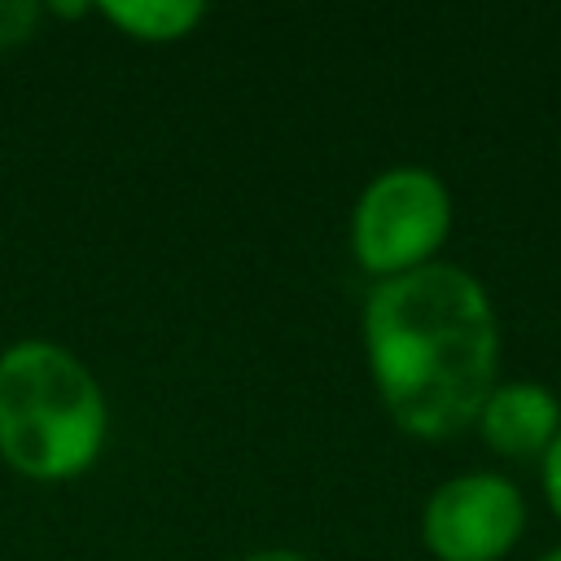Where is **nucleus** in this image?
<instances>
[{
    "label": "nucleus",
    "mask_w": 561,
    "mask_h": 561,
    "mask_svg": "<svg viewBox=\"0 0 561 561\" xmlns=\"http://www.w3.org/2000/svg\"><path fill=\"white\" fill-rule=\"evenodd\" d=\"M535 561H561V543H557V548H548V552H543V557H535Z\"/></svg>",
    "instance_id": "9d476101"
},
{
    "label": "nucleus",
    "mask_w": 561,
    "mask_h": 561,
    "mask_svg": "<svg viewBox=\"0 0 561 561\" xmlns=\"http://www.w3.org/2000/svg\"><path fill=\"white\" fill-rule=\"evenodd\" d=\"M364 359L386 416L425 443L473 430L500 381V316L460 263L377 280L364 298Z\"/></svg>",
    "instance_id": "f257e3e1"
},
{
    "label": "nucleus",
    "mask_w": 561,
    "mask_h": 561,
    "mask_svg": "<svg viewBox=\"0 0 561 561\" xmlns=\"http://www.w3.org/2000/svg\"><path fill=\"white\" fill-rule=\"evenodd\" d=\"M241 561H311V557L298 548H259V552H245Z\"/></svg>",
    "instance_id": "1a4fd4ad"
},
{
    "label": "nucleus",
    "mask_w": 561,
    "mask_h": 561,
    "mask_svg": "<svg viewBox=\"0 0 561 561\" xmlns=\"http://www.w3.org/2000/svg\"><path fill=\"white\" fill-rule=\"evenodd\" d=\"M44 18V4L35 0H0V48H22L26 39H35Z\"/></svg>",
    "instance_id": "0eeeda50"
},
{
    "label": "nucleus",
    "mask_w": 561,
    "mask_h": 561,
    "mask_svg": "<svg viewBox=\"0 0 561 561\" xmlns=\"http://www.w3.org/2000/svg\"><path fill=\"white\" fill-rule=\"evenodd\" d=\"M110 408L88 364L48 337L0 351V456L31 482H66L96 465Z\"/></svg>",
    "instance_id": "f03ea898"
},
{
    "label": "nucleus",
    "mask_w": 561,
    "mask_h": 561,
    "mask_svg": "<svg viewBox=\"0 0 561 561\" xmlns=\"http://www.w3.org/2000/svg\"><path fill=\"white\" fill-rule=\"evenodd\" d=\"M473 430L504 460H543V451L561 434V399L530 377L495 381V390L478 408Z\"/></svg>",
    "instance_id": "39448f33"
},
{
    "label": "nucleus",
    "mask_w": 561,
    "mask_h": 561,
    "mask_svg": "<svg viewBox=\"0 0 561 561\" xmlns=\"http://www.w3.org/2000/svg\"><path fill=\"white\" fill-rule=\"evenodd\" d=\"M522 535L526 500L504 473L469 469L425 495L421 543L434 561H504Z\"/></svg>",
    "instance_id": "20e7f679"
},
{
    "label": "nucleus",
    "mask_w": 561,
    "mask_h": 561,
    "mask_svg": "<svg viewBox=\"0 0 561 561\" xmlns=\"http://www.w3.org/2000/svg\"><path fill=\"white\" fill-rule=\"evenodd\" d=\"M539 482H543V500H548L552 517L561 522V434L552 438V447L539 460Z\"/></svg>",
    "instance_id": "6e6552de"
},
{
    "label": "nucleus",
    "mask_w": 561,
    "mask_h": 561,
    "mask_svg": "<svg viewBox=\"0 0 561 561\" xmlns=\"http://www.w3.org/2000/svg\"><path fill=\"white\" fill-rule=\"evenodd\" d=\"M96 13L110 26H118L127 39L171 44L197 31V22L206 18V4L197 0H110V4H96Z\"/></svg>",
    "instance_id": "423d86ee"
},
{
    "label": "nucleus",
    "mask_w": 561,
    "mask_h": 561,
    "mask_svg": "<svg viewBox=\"0 0 561 561\" xmlns=\"http://www.w3.org/2000/svg\"><path fill=\"white\" fill-rule=\"evenodd\" d=\"M451 188L438 171L416 162L386 167L351 210V254L377 280L430 267L451 237Z\"/></svg>",
    "instance_id": "7ed1b4c3"
}]
</instances>
